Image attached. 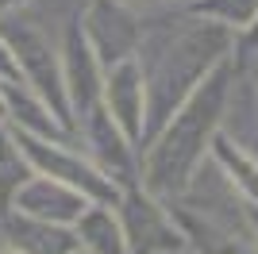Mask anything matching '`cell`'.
I'll list each match as a JSON object with an SVG mask.
<instances>
[{"label":"cell","mask_w":258,"mask_h":254,"mask_svg":"<svg viewBox=\"0 0 258 254\" xmlns=\"http://www.w3.org/2000/svg\"><path fill=\"white\" fill-rule=\"evenodd\" d=\"M108 96H112V104H116V116L127 123V131L135 135L139 131V112L143 108V89H139V77H135V66H119L116 74H112V85H108Z\"/></svg>","instance_id":"6da1fadb"},{"label":"cell","mask_w":258,"mask_h":254,"mask_svg":"<svg viewBox=\"0 0 258 254\" xmlns=\"http://www.w3.org/2000/svg\"><path fill=\"white\" fill-rule=\"evenodd\" d=\"M205 8L224 16V20H231V23H250L258 12V0H208V4H201V12Z\"/></svg>","instance_id":"7a4b0ae2"}]
</instances>
